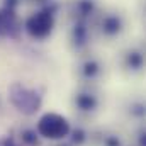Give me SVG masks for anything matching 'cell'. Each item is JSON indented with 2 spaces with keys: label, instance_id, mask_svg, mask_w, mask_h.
I'll use <instances>...</instances> for the list:
<instances>
[{
  "label": "cell",
  "instance_id": "cell-1",
  "mask_svg": "<svg viewBox=\"0 0 146 146\" xmlns=\"http://www.w3.org/2000/svg\"><path fill=\"white\" fill-rule=\"evenodd\" d=\"M9 100L19 112L33 115L41 107L42 97L33 88H27L21 83H12L9 87Z\"/></svg>",
  "mask_w": 146,
  "mask_h": 146
},
{
  "label": "cell",
  "instance_id": "cell-2",
  "mask_svg": "<svg viewBox=\"0 0 146 146\" xmlns=\"http://www.w3.org/2000/svg\"><path fill=\"white\" fill-rule=\"evenodd\" d=\"M56 9H58V5L51 3L26 21V31L33 39H46L53 33Z\"/></svg>",
  "mask_w": 146,
  "mask_h": 146
},
{
  "label": "cell",
  "instance_id": "cell-3",
  "mask_svg": "<svg viewBox=\"0 0 146 146\" xmlns=\"http://www.w3.org/2000/svg\"><path fill=\"white\" fill-rule=\"evenodd\" d=\"M37 134L46 139H61L70 134V122L60 114L48 112L37 122Z\"/></svg>",
  "mask_w": 146,
  "mask_h": 146
},
{
  "label": "cell",
  "instance_id": "cell-4",
  "mask_svg": "<svg viewBox=\"0 0 146 146\" xmlns=\"http://www.w3.org/2000/svg\"><path fill=\"white\" fill-rule=\"evenodd\" d=\"M21 31V24L17 21L15 9L12 7H2L0 9V36L17 37Z\"/></svg>",
  "mask_w": 146,
  "mask_h": 146
},
{
  "label": "cell",
  "instance_id": "cell-5",
  "mask_svg": "<svg viewBox=\"0 0 146 146\" xmlns=\"http://www.w3.org/2000/svg\"><path fill=\"white\" fill-rule=\"evenodd\" d=\"M76 106H78V109L88 112V110H94L97 107V99L90 94H80L76 97Z\"/></svg>",
  "mask_w": 146,
  "mask_h": 146
},
{
  "label": "cell",
  "instance_id": "cell-6",
  "mask_svg": "<svg viewBox=\"0 0 146 146\" xmlns=\"http://www.w3.org/2000/svg\"><path fill=\"white\" fill-rule=\"evenodd\" d=\"M121 19L119 17H115V15H109V17H106L104 19V22H102V29H104V33L106 34H117L119 31H121Z\"/></svg>",
  "mask_w": 146,
  "mask_h": 146
},
{
  "label": "cell",
  "instance_id": "cell-7",
  "mask_svg": "<svg viewBox=\"0 0 146 146\" xmlns=\"http://www.w3.org/2000/svg\"><path fill=\"white\" fill-rule=\"evenodd\" d=\"M85 41H87V27L83 22H76L73 27V42H75V46L80 48L85 44Z\"/></svg>",
  "mask_w": 146,
  "mask_h": 146
},
{
  "label": "cell",
  "instance_id": "cell-8",
  "mask_svg": "<svg viewBox=\"0 0 146 146\" xmlns=\"http://www.w3.org/2000/svg\"><path fill=\"white\" fill-rule=\"evenodd\" d=\"M21 138H22V143H24L26 146H37V145H39V141H37V134H36V131L26 129V131H22Z\"/></svg>",
  "mask_w": 146,
  "mask_h": 146
},
{
  "label": "cell",
  "instance_id": "cell-9",
  "mask_svg": "<svg viewBox=\"0 0 146 146\" xmlns=\"http://www.w3.org/2000/svg\"><path fill=\"white\" fill-rule=\"evenodd\" d=\"M94 10V2L92 0H80L78 2V14L82 17H87L88 14H92Z\"/></svg>",
  "mask_w": 146,
  "mask_h": 146
},
{
  "label": "cell",
  "instance_id": "cell-10",
  "mask_svg": "<svg viewBox=\"0 0 146 146\" xmlns=\"http://www.w3.org/2000/svg\"><path fill=\"white\" fill-rule=\"evenodd\" d=\"M127 65H129L131 68H134V70L141 68V65H143V56H141L139 53H136V51L129 53V54H127Z\"/></svg>",
  "mask_w": 146,
  "mask_h": 146
},
{
  "label": "cell",
  "instance_id": "cell-11",
  "mask_svg": "<svg viewBox=\"0 0 146 146\" xmlns=\"http://www.w3.org/2000/svg\"><path fill=\"white\" fill-rule=\"evenodd\" d=\"M97 73H99V65H97V61H87V63L83 65V75H85V76L92 78V76H95Z\"/></svg>",
  "mask_w": 146,
  "mask_h": 146
},
{
  "label": "cell",
  "instance_id": "cell-12",
  "mask_svg": "<svg viewBox=\"0 0 146 146\" xmlns=\"http://www.w3.org/2000/svg\"><path fill=\"white\" fill-rule=\"evenodd\" d=\"M83 141H85V131H83V129L73 131V143L80 145V143H83Z\"/></svg>",
  "mask_w": 146,
  "mask_h": 146
},
{
  "label": "cell",
  "instance_id": "cell-13",
  "mask_svg": "<svg viewBox=\"0 0 146 146\" xmlns=\"http://www.w3.org/2000/svg\"><path fill=\"white\" fill-rule=\"evenodd\" d=\"M0 146H17L12 138H0Z\"/></svg>",
  "mask_w": 146,
  "mask_h": 146
},
{
  "label": "cell",
  "instance_id": "cell-14",
  "mask_svg": "<svg viewBox=\"0 0 146 146\" xmlns=\"http://www.w3.org/2000/svg\"><path fill=\"white\" fill-rule=\"evenodd\" d=\"M5 7H12V9H15V5H17V0H5V3H3Z\"/></svg>",
  "mask_w": 146,
  "mask_h": 146
},
{
  "label": "cell",
  "instance_id": "cell-15",
  "mask_svg": "<svg viewBox=\"0 0 146 146\" xmlns=\"http://www.w3.org/2000/svg\"><path fill=\"white\" fill-rule=\"evenodd\" d=\"M107 146H119V141L115 138H109L107 139Z\"/></svg>",
  "mask_w": 146,
  "mask_h": 146
},
{
  "label": "cell",
  "instance_id": "cell-16",
  "mask_svg": "<svg viewBox=\"0 0 146 146\" xmlns=\"http://www.w3.org/2000/svg\"><path fill=\"white\" fill-rule=\"evenodd\" d=\"M139 145H141V146H146V138H145V134H141V138H139Z\"/></svg>",
  "mask_w": 146,
  "mask_h": 146
}]
</instances>
